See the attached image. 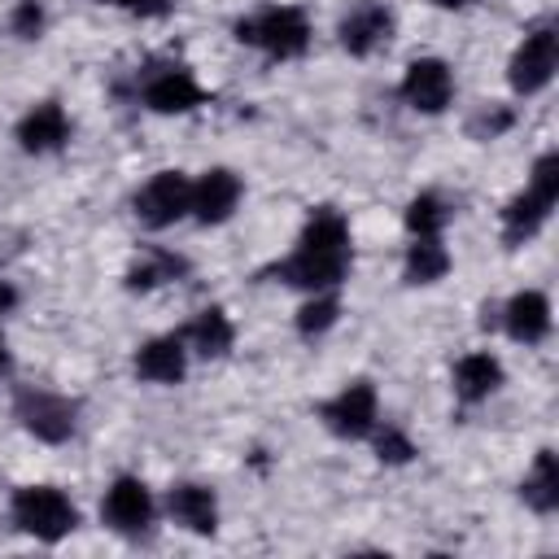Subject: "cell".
<instances>
[{
  "label": "cell",
  "mask_w": 559,
  "mask_h": 559,
  "mask_svg": "<svg viewBox=\"0 0 559 559\" xmlns=\"http://www.w3.org/2000/svg\"><path fill=\"white\" fill-rule=\"evenodd\" d=\"M236 35L245 44H258L271 57H301L310 44V26H306L301 9H262L258 17L236 22Z\"/></svg>",
  "instance_id": "2"
},
{
  "label": "cell",
  "mask_w": 559,
  "mask_h": 559,
  "mask_svg": "<svg viewBox=\"0 0 559 559\" xmlns=\"http://www.w3.org/2000/svg\"><path fill=\"white\" fill-rule=\"evenodd\" d=\"M445 205H441V197H432V192H419L411 205H406V227L415 231V236H437L441 227H445Z\"/></svg>",
  "instance_id": "21"
},
{
  "label": "cell",
  "mask_w": 559,
  "mask_h": 559,
  "mask_svg": "<svg viewBox=\"0 0 559 559\" xmlns=\"http://www.w3.org/2000/svg\"><path fill=\"white\" fill-rule=\"evenodd\" d=\"M524 502L537 507V511H555L559 507V467H555L550 450H542L533 472L524 476Z\"/></svg>",
  "instance_id": "19"
},
{
  "label": "cell",
  "mask_w": 559,
  "mask_h": 559,
  "mask_svg": "<svg viewBox=\"0 0 559 559\" xmlns=\"http://www.w3.org/2000/svg\"><path fill=\"white\" fill-rule=\"evenodd\" d=\"M323 419L336 437H367L376 428V389L367 380H354L345 384L328 406H323Z\"/></svg>",
  "instance_id": "6"
},
{
  "label": "cell",
  "mask_w": 559,
  "mask_h": 559,
  "mask_svg": "<svg viewBox=\"0 0 559 559\" xmlns=\"http://www.w3.org/2000/svg\"><path fill=\"white\" fill-rule=\"evenodd\" d=\"M507 332L515 341H524V345L546 341V332H550V301L542 293H515L507 301Z\"/></svg>",
  "instance_id": "14"
},
{
  "label": "cell",
  "mask_w": 559,
  "mask_h": 559,
  "mask_svg": "<svg viewBox=\"0 0 559 559\" xmlns=\"http://www.w3.org/2000/svg\"><path fill=\"white\" fill-rule=\"evenodd\" d=\"M528 192H537L542 201H559V157L555 153H546V157H537V166H533V183H528Z\"/></svg>",
  "instance_id": "23"
},
{
  "label": "cell",
  "mask_w": 559,
  "mask_h": 559,
  "mask_svg": "<svg viewBox=\"0 0 559 559\" xmlns=\"http://www.w3.org/2000/svg\"><path fill=\"white\" fill-rule=\"evenodd\" d=\"M17 419L26 424V432H35L39 441H66L74 432V406L57 393H35L26 389L17 397Z\"/></svg>",
  "instance_id": "7"
},
{
  "label": "cell",
  "mask_w": 559,
  "mask_h": 559,
  "mask_svg": "<svg viewBox=\"0 0 559 559\" xmlns=\"http://www.w3.org/2000/svg\"><path fill=\"white\" fill-rule=\"evenodd\" d=\"M201 83L188 74V70H162L157 79H148V87H144V100H148V109H157V114H183V109H192V105H201Z\"/></svg>",
  "instance_id": "13"
},
{
  "label": "cell",
  "mask_w": 559,
  "mask_h": 559,
  "mask_svg": "<svg viewBox=\"0 0 559 559\" xmlns=\"http://www.w3.org/2000/svg\"><path fill=\"white\" fill-rule=\"evenodd\" d=\"M188 371V349L179 336H157L148 345L135 349V376L153 380V384H175Z\"/></svg>",
  "instance_id": "10"
},
{
  "label": "cell",
  "mask_w": 559,
  "mask_h": 559,
  "mask_svg": "<svg viewBox=\"0 0 559 559\" xmlns=\"http://www.w3.org/2000/svg\"><path fill=\"white\" fill-rule=\"evenodd\" d=\"M105 4H118V9H127V13H140V17H162L175 0H105Z\"/></svg>",
  "instance_id": "26"
},
{
  "label": "cell",
  "mask_w": 559,
  "mask_h": 559,
  "mask_svg": "<svg viewBox=\"0 0 559 559\" xmlns=\"http://www.w3.org/2000/svg\"><path fill=\"white\" fill-rule=\"evenodd\" d=\"M13 520H17L22 533H31L39 542H57V537H66L79 524V511H74V502L61 489L26 485V489L13 493Z\"/></svg>",
  "instance_id": "1"
},
{
  "label": "cell",
  "mask_w": 559,
  "mask_h": 559,
  "mask_svg": "<svg viewBox=\"0 0 559 559\" xmlns=\"http://www.w3.org/2000/svg\"><path fill=\"white\" fill-rule=\"evenodd\" d=\"M66 135H70V122H66V109L57 100L35 105L17 127V140H22L26 153H52V148L66 144Z\"/></svg>",
  "instance_id": "11"
},
{
  "label": "cell",
  "mask_w": 559,
  "mask_h": 559,
  "mask_svg": "<svg viewBox=\"0 0 559 559\" xmlns=\"http://www.w3.org/2000/svg\"><path fill=\"white\" fill-rule=\"evenodd\" d=\"M502 384V362L493 354H463L454 367V389L463 402H480Z\"/></svg>",
  "instance_id": "16"
},
{
  "label": "cell",
  "mask_w": 559,
  "mask_h": 559,
  "mask_svg": "<svg viewBox=\"0 0 559 559\" xmlns=\"http://www.w3.org/2000/svg\"><path fill=\"white\" fill-rule=\"evenodd\" d=\"M240 201V179L231 170H205L197 183H192V214L201 223H223L231 218Z\"/></svg>",
  "instance_id": "9"
},
{
  "label": "cell",
  "mask_w": 559,
  "mask_h": 559,
  "mask_svg": "<svg viewBox=\"0 0 559 559\" xmlns=\"http://www.w3.org/2000/svg\"><path fill=\"white\" fill-rule=\"evenodd\" d=\"M105 520H109L118 533H140V528L153 520V498H148L144 480H135V476L114 480L109 493H105Z\"/></svg>",
  "instance_id": "8"
},
{
  "label": "cell",
  "mask_w": 559,
  "mask_h": 559,
  "mask_svg": "<svg viewBox=\"0 0 559 559\" xmlns=\"http://www.w3.org/2000/svg\"><path fill=\"white\" fill-rule=\"evenodd\" d=\"M402 96H406V105L419 109V114H441V109L450 105V96H454V74H450V66L437 61V57L411 61V66H406V79H402Z\"/></svg>",
  "instance_id": "5"
},
{
  "label": "cell",
  "mask_w": 559,
  "mask_h": 559,
  "mask_svg": "<svg viewBox=\"0 0 559 559\" xmlns=\"http://www.w3.org/2000/svg\"><path fill=\"white\" fill-rule=\"evenodd\" d=\"M231 319L218 310V306H210V310H201L197 319H192V328H188V341H192V349L201 354V358H223L227 349H231Z\"/></svg>",
  "instance_id": "17"
},
{
  "label": "cell",
  "mask_w": 559,
  "mask_h": 559,
  "mask_svg": "<svg viewBox=\"0 0 559 559\" xmlns=\"http://www.w3.org/2000/svg\"><path fill=\"white\" fill-rule=\"evenodd\" d=\"M170 515H175L183 528H192V533H214V524H218V502H214V493H210L205 485H175V489H170Z\"/></svg>",
  "instance_id": "15"
},
{
  "label": "cell",
  "mask_w": 559,
  "mask_h": 559,
  "mask_svg": "<svg viewBox=\"0 0 559 559\" xmlns=\"http://www.w3.org/2000/svg\"><path fill=\"white\" fill-rule=\"evenodd\" d=\"M389 31H393L389 9L362 4V9H354V13L341 22V44H345L354 57H367V52H376V48L389 39Z\"/></svg>",
  "instance_id": "12"
},
{
  "label": "cell",
  "mask_w": 559,
  "mask_h": 559,
  "mask_svg": "<svg viewBox=\"0 0 559 559\" xmlns=\"http://www.w3.org/2000/svg\"><path fill=\"white\" fill-rule=\"evenodd\" d=\"M13 301H17V293H13V288H9L4 280H0V314H4V310H9Z\"/></svg>",
  "instance_id": "27"
},
{
  "label": "cell",
  "mask_w": 559,
  "mask_h": 559,
  "mask_svg": "<svg viewBox=\"0 0 559 559\" xmlns=\"http://www.w3.org/2000/svg\"><path fill=\"white\" fill-rule=\"evenodd\" d=\"M9 362V349H4V332H0V367Z\"/></svg>",
  "instance_id": "29"
},
{
  "label": "cell",
  "mask_w": 559,
  "mask_h": 559,
  "mask_svg": "<svg viewBox=\"0 0 559 559\" xmlns=\"http://www.w3.org/2000/svg\"><path fill=\"white\" fill-rule=\"evenodd\" d=\"M332 323H336V297H328V293H319L314 301H306L301 314H297V328L301 332H323Z\"/></svg>",
  "instance_id": "22"
},
{
  "label": "cell",
  "mask_w": 559,
  "mask_h": 559,
  "mask_svg": "<svg viewBox=\"0 0 559 559\" xmlns=\"http://www.w3.org/2000/svg\"><path fill=\"white\" fill-rule=\"evenodd\" d=\"M432 4H441V9H459V4H467V0H432Z\"/></svg>",
  "instance_id": "28"
},
{
  "label": "cell",
  "mask_w": 559,
  "mask_h": 559,
  "mask_svg": "<svg viewBox=\"0 0 559 559\" xmlns=\"http://www.w3.org/2000/svg\"><path fill=\"white\" fill-rule=\"evenodd\" d=\"M376 450H380V459H389V463H406V459L415 454V445H411L402 432H393V428L380 437V445H376Z\"/></svg>",
  "instance_id": "25"
},
{
  "label": "cell",
  "mask_w": 559,
  "mask_h": 559,
  "mask_svg": "<svg viewBox=\"0 0 559 559\" xmlns=\"http://www.w3.org/2000/svg\"><path fill=\"white\" fill-rule=\"evenodd\" d=\"M192 210V183L179 170H162L153 175L140 192H135V214L148 227H170Z\"/></svg>",
  "instance_id": "3"
},
{
  "label": "cell",
  "mask_w": 559,
  "mask_h": 559,
  "mask_svg": "<svg viewBox=\"0 0 559 559\" xmlns=\"http://www.w3.org/2000/svg\"><path fill=\"white\" fill-rule=\"evenodd\" d=\"M555 66H559V39L550 26H542V31L524 35V44L511 57V87L533 96L555 79Z\"/></svg>",
  "instance_id": "4"
},
{
  "label": "cell",
  "mask_w": 559,
  "mask_h": 559,
  "mask_svg": "<svg viewBox=\"0 0 559 559\" xmlns=\"http://www.w3.org/2000/svg\"><path fill=\"white\" fill-rule=\"evenodd\" d=\"M39 26H44V9H39L35 0H22L17 13H13V31L31 39V35H39Z\"/></svg>",
  "instance_id": "24"
},
{
  "label": "cell",
  "mask_w": 559,
  "mask_h": 559,
  "mask_svg": "<svg viewBox=\"0 0 559 559\" xmlns=\"http://www.w3.org/2000/svg\"><path fill=\"white\" fill-rule=\"evenodd\" d=\"M546 214H550V201H542L537 192L515 197V201L507 205V214H502V223H507V240H524V236H533V231L546 223Z\"/></svg>",
  "instance_id": "20"
},
{
  "label": "cell",
  "mask_w": 559,
  "mask_h": 559,
  "mask_svg": "<svg viewBox=\"0 0 559 559\" xmlns=\"http://www.w3.org/2000/svg\"><path fill=\"white\" fill-rule=\"evenodd\" d=\"M450 271V253L437 236H415L411 253H406V280L411 284H432Z\"/></svg>",
  "instance_id": "18"
}]
</instances>
